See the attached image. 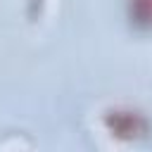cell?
<instances>
[{
	"mask_svg": "<svg viewBox=\"0 0 152 152\" xmlns=\"http://www.w3.org/2000/svg\"><path fill=\"white\" fill-rule=\"evenodd\" d=\"M133 17L138 24H152V0H133Z\"/></svg>",
	"mask_w": 152,
	"mask_h": 152,
	"instance_id": "1",
	"label": "cell"
}]
</instances>
